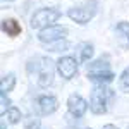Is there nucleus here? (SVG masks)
<instances>
[{
	"label": "nucleus",
	"mask_w": 129,
	"mask_h": 129,
	"mask_svg": "<svg viewBox=\"0 0 129 129\" xmlns=\"http://www.w3.org/2000/svg\"><path fill=\"white\" fill-rule=\"evenodd\" d=\"M24 127L26 129H41V124H40V119L36 115H29L24 119Z\"/></svg>",
	"instance_id": "nucleus-15"
},
{
	"label": "nucleus",
	"mask_w": 129,
	"mask_h": 129,
	"mask_svg": "<svg viewBox=\"0 0 129 129\" xmlns=\"http://www.w3.org/2000/svg\"><path fill=\"white\" fill-rule=\"evenodd\" d=\"M4 117H7V120H9L10 124H17L21 120V110L17 109V107H10V109L4 114Z\"/></svg>",
	"instance_id": "nucleus-14"
},
{
	"label": "nucleus",
	"mask_w": 129,
	"mask_h": 129,
	"mask_svg": "<svg viewBox=\"0 0 129 129\" xmlns=\"http://www.w3.org/2000/svg\"><path fill=\"white\" fill-rule=\"evenodd\" d=\"M115 38L122 50H129V22L122 21L115 26Z\"/></svg>",
	"instance_id": "nucleus-10"
},
{
	"label": "nucleus",
	"mask_w": 129,
	"mask_h": 129,
	"mask_svg": "<svg viewBox=\"0 0 129 129\" xmlns=\"http://www.w3.org/2000/svg\"><path fill=\"white\" fill-rule=\"evenodd\" d=\"M16 86V74L14 72H9V74H5L2 81H0V91H5V93H9L12 91Z\"/></svg>",
	"instance_id": "nucleus-12"
},
{
	"label": "nucleus",
	"mask_w": 129,
	"mask_h": 129,
	"mask_svg": "<svg viewBox=\"0 0 129 129\" xmlns=\"http://www.w3.org/2000/svg\"><path fill=\"white\" fill-rule=\"evenodd\" d=\"M67 36V29L62 28V26H55L52 24L48 28H43V29L38 33V40L41 43H55V41H60Z\"/></svg>",
	"instance_id": "nucleus-6"
},
{
	"label": "nucleus",
	"mask_w": 129,
	"mask_h": 129,
	"mask_svg": "<svg viewBox=\"0 0 129 129\" xmlns=\"http://www.w3.org/2000/svg\"><path fill=\"white\" fill-rule=\"evenodd\" d=\"M112 98H114V91L109 89L105 84L96 83V86L91 91V98H89V109H91V112L96 114V115L107 114Z\"/></svg>",
	"instance_id": "nucleus-1"
},
{
	"label": "nucleus",
	"mask_w": 129,
	"mask_h": 129,
	"mask_svg": "<svg viewBox=\"0 0 129 129\" xmlns=\"http://www.w3.org/2000/svg\"><path fill=\"white\" fill-rule=\"evenodd\" d=\"M103 129H119V127L114 126V124H107V126H103Z\"/></svg>",
	"instance_id": "nucleus-19"
},
{
	"label": "nucleus",
	"mask_w": 129,
	"mask_h": 129,
	"mask_svg": "<svg viewBox=\"0 0 129 129\" xmlns=\"http://www.w3.org/2000/svg\"><path fill=\"white\" fill-rule=\"evenodd\" d=\"M67 109L74 117H83L88 110V102L83 98L78 93H72L69 98H67Z\"/></svg>",
	"instance_id": "nucleus-8"
},
{
	"label": "nucleus",
	"mask_w": 129,
	"mask_h": 129,
	"mask_svg": "<svg viewBox=\"0 0 129 129\" xmlns=\"http://www.w3.org/2000/svg\"><path fill=\"white\" fill-rule=\"evenodd\" d=\"M119 84H120V88H122V91L129 93V67H127V69H124V72L120 74Z\"/></svg>",
	"instance_id": "nucleus-16"
},
{
	"label": "nucleus",
	"mask_w": 129,
	"mask_h": 129,
	"mask_svg": "<svg viewBox=\"0 0 129 129\" xmlns=\"http://www.w3.org/2000/svg\"><path fill=\"white\" fill-rule=\"evenodd\" d=\"M48 47H50V52H64V50L69 47V43L60 40V41H55V43H50Z\"/></svg>",
	"instance_id": "nucleus-17"
},
{
	"label": "nucleus",
	"mask_w": 129,
	"mask_h": 129,
	"mask_svg": "<svg viewBox=\"0 0 129 129\" xmlns=\"http://www.w3.org/2000/svg\"><path fill=\"white\" fill-rule=\"evenodd\" d=\"M86 74H88V79L95 81V83H100V84H107L110 81H114V78H115L110 64L103 59L89 62L88 67H86Z\"/></svg>",
	"instance_id": "nucleus-2"
},
{
	"label": "nucleus",
	"mask_w": 129,
	"mask_h": 129,
	"mask_svg": "<svg viewBox=\"0 0 129 129\" xmlns=\"http://www.w3.org/2000/svg\"><path fill=\"white\" fill-rule=\"evenodd\" d=\"M95 14H96V2L95 0H86L81 5H76V7L69 9V12H67V16L74 22H78V24H86V22H89V21L95 17Z\"/></svg>",
	"instance_id": "nucleus-4"
},
{
	"label": "nucleus",
	"mask_w": 129,
	"mask_h": 129,
	"mask_svg": "<svg viewBox=\"0 0 129 129\" xmlns=\"http://www.w3.org/2000/svg\"><path fill=\"white\" fill-rule=\"evenodd\" d=\"M2 129H5V122H2Z\"/></svg>",
	"instance_id": "nucleus-20"
},
{
	"label": "nucleus",
	"mask_w": 129,
	"mask_h": 129,
	"mask_svg": "<svg viewBox=\"0 0 129 129\" xmlns=\"http://www.w3.org/2000/svg\"><path fill=\"white\" fill-rule=\"evenodd\" d=\"M2 29L4 33H7L9 36H17L21 31V24L16 19H4L2 21Z\"/></svg>",
	"instance_id": "nucleus-11"
},
{
	"label": "nucleus",
	"mask_w": 129,
	"mask_h": 129,
	"mask_svg": "<svg viewBox=\"0 0 129 129\" xmlns=\"http://www.w3.org/2000/svg\"><path fill=\"white\" fill-rule=\"evenodd\" d=\"M36 107H38L41 115H50L59 109V100L53 95H41L36 100Z\"/></svg>",
	"instance_id": "nucleus-9"
},
{
	"label": "nucleus",
	"mask_w": 129,
	"mask_h": 129,
	"mask_svg": "<svg viewBox=\"0 0 129 129\" xmlns=\"http://www.w3.org/2000/svg\"><path fill=\"white\" fill-rule=\"evenodd\" d=\"M0 102H2V109H0V112H2V115H4V114L10 109V100L7 98V93H5V91L0 93Z\"/></svg>",
	"instance_id": "nucleus-18"
},
{
	"label": "nucleus",
	"mask_w": 129,
	"mask_h": 129,
	"mask_svg": "<svg viewBox=\"0 0 129 129\" xmlns=\"http://www.w3.org/2000/svg\"><path fill=\"white\" fill-rule=\"evenodd\" d=\"M55 66H57L59 74L64 79H72V78L78 74V60L74 59V57H71V55L60 57Z\"/></svg>",
	"instance_id": "nucleus-7"
},
{
	"label": "nucleus",
	"mask_w": 129,
	"mask_h": 129,
	"mask_svg": "<svg viewBox=\"0 0 129 129\" xmlns=\"http://www.w3.org/2000/svg\"><path fill=\"white\" fill-rule=\"evenodd\" d=\"M60 16H62V12H60L59 9H53V7H43V9H38L35 14H33L29 26L33 28V29L41 31L43 28H48V26L53 24V22H57V19H59Z\"/></svg>",
	"instance_id": "nucleus-3"
},
{
	"label": "nucleus",
	"mask_w": 129,
	"mask_h": 129,
	"mask_svg": "<svg viewBox=\"0 0 129 129\" xmlns=\"http://www.w3.org/2000/svg\"><path fill=\"white\" fill-rule=\"evenodd\" d=\"M93 57V45L91 43H81L79 45V62H89Z\"/></svg>",
	"instance_id": "nucleus-13"
},
{
	"label": "nucleus",
	"mask_w": 129,
	"mask_h": 129,
	"mask_svg": "<svg viewBox=\"0 0 129 129\" xmlns=\"http://www.w3.org/2000/svg\"><path fill=\"white\" fill-rule=\"evenodd\" d=\"M55 67L53 62L47 57H41L38 59V64H36V81L41 88H48L50 84L53 83V72H55Z\"/></svg>",
	"instance_id": "nucleus-5"
}]
</instances>
